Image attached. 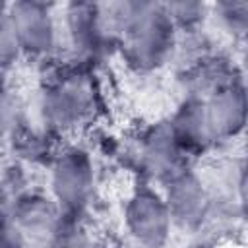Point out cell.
Listing matches in <instances>:
<instances>
[{"instance_id":"cell-5","label":"cell","mask_w":248,"mask_h":248,"mask_svg":"<svg viewBox=\"0 0 248 248\" xmlns=\"http://www.w3.org/2000/svg\"><path fill=\"white\" fill-rule=\"evenodd\" d=\"M83 107H85L83 95L72 87H60L58 91H54L50 99V110L58 120L78 118Z\"/></svg>"},{"instance_id":"cell-7","label":"cell","mask_w":248,"mask_h":248,"mask_svg":"<svg viewBox=\"0 0 248 248\" xmlns=\"http://www.w3.org/2000/svg\"><path fill=\"white\" fill-rule=\"evenodd\" d=\"M8 122H10V105L4 97H0V132L8 126Z\"/></svg>"},{"instance_id":"cell-4","label":"cell","mask_w":248,"mask_h":248,"mask_svg":"<svg viewBox=\"0 0 248 248\" xmlns=\"http://www.w3.org/2000/svg\"><path fill=\"white\" fill-rule=\"evenodd\" d=\"M200 190H198V184L188 180V178H182L174 184L172 188V194H170V207L172 211L182 217V219H190L198 209H200Z\"/></svg>"},{"instance_id":"cell-2","label":"cell","mask_w":248,"mask_h":248,"mask_svg":"<svg viewBox=\"0 0 248 248\" xmlns=\"http://www.w3.org/2000/svg\"><path fill=\"white\" fill-rule=\"evenodd\" d=\"M130 223L138 236L143 240H157L165 234L167 213L149 196H140L130 209Z\"/></svg>"},{"instance_id":"cell-8","label":"cell","mask_w":248,"mask_h":248,"mask_svg":"<svg viewBox=\"0 0 248 248\" xmlns=\"http://www.w3.org/2000/svg\"><path fill=\"white\" fill-rule=\"evenodd\" d=\"M0 248H19L17 240L10 236V231H2L0 232Z\"/></svg>"},{"instance_id":"cell-1","label":"cell","mask_w":248,"mask_h":248,"mask_svg":"<svg viewBox=\"0 0 248 248\" xmlns=\"http://www.w3.org/2000/svg\"><path fill=\"white\" fill-rule=\"evenodd\" d=\"M10 23L19 46L31 52H43L50 48L52 21L45 6L35 2H19L12 8Z\"/></svg>"},{"instance_id":"cell-6","label":"cell","mask_w":248,"mask_h":248,"mask_svg":"<svg viewBox=\"0 0 248 248\" xmlns=\"http://www.w3.org/2000/svg\"><path fill=\"white\" fill-rule=\"evenodd\" d=\"M17 39L14 33V27L10 23V17L0 16V64H6L12 60V56L17 52Z\"/></svg>"},{"instance_id":"cell-3","label":"cell","mask_w":248,"mask_h":248,"mask_svg":"<svg viewBox=\"0 0 248 248\" xmlns=\"http://www.w3.org/2000/svg\"><path fill=\"white\" fill-rule=\"evenodd\" d=\"M89 172L81 159H68L56 172V190L66 203H79L87 192Z\"/></svg>"}]
</instances>
